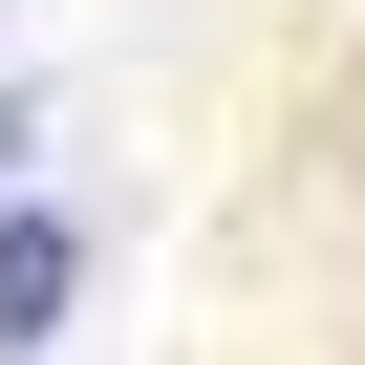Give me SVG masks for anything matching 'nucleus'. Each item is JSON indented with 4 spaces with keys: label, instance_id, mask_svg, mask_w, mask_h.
I'll list each match as a JSON object with an SVG mask.
<instances>
[{
    "label": "nucleus",
    "instance_id": "obj_2",
    "mask_svg": "<svg viewBox=\"0 0 365 365\" xmlns=\"http://www.w3.org/2000/svg\"><path fill=\"white\" fill-rule=\"evenodd\" d=\"M0 172H22V108H0Z\"/></svg>",
    "mask_w": 365,
    "mask_h": 365
},
{
    "label": "nucleus",
    "instance_id": "obj_1",
    "mask_svg": "<svg viewBox=\"0 0 365 365\" xmlns=\"http://www.w3.org/2000/svg\"><path fill=\"white\" fill-rule=\"evenodd\" d=\"M65 279H86V237H65V215H0V344H43V322H65Z\"/></svg>",
    "mask_w": 365,
    "mask_h": 365
}]
</instances>
